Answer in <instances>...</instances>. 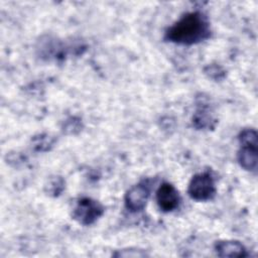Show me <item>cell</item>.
<instances>
[{
	"label": "cell",
	"mask_w": 258,
	"mask_h": 258,
	"mask_svg": "<svg viewBox=\"0 0 258 258\" xmlns=\"http://www.w3.org/2000/svg\"><path fill=\"white\" fill-rule=\"evenodd\" d=\"M208 18L199 11L188 12L172 24L165 32V39L177 44L190 45L210 37Z\"/></svg>",
	"instance_id": "cell-1"
},
{
	"label": "cell",
	"mask_w": 258,
	"mask_h": 258,
	"mask_svg": "<svg viewBox=\"0 0 258 258\" xmlns=\"http://www.w3.org/2000/svg\"><path fill=\"white\" fill-rule=\"evenodd\" d=\"M103 213L104 208L99 202L90 198H82L73 210V218L78 223L88 226L94 224Z\"/></svg>",
	"instance_id": "cell-2"
},
{
	"label": "cell",
	"mask_w": 258,
	"mask_h": 258,
	"mask_svg": "<svg viewBox=\"0 0 258 258\" xmlns=\"http://www.w3.org/2000/svg\"><path fill=\"white\" fill-rule=\"evenodd\" d=\"M187 192L191 199L200 202L213 199L216 194L214 178L208 172L195 174L188 183Z\"/></svg>",
	"instance_id": "cell-3"
},
{
	"label": "cell",
	"mask_w": 258,
	"mask_h": 258,
	"mask_svg": "<svg viewBox=\"0 0 258 258\" xmlns=\"http://www.w3.org/2000/svg\"><path fill=\"white\" fill-rule=\"evenodd\" d=\"M149 195L150 185L147 181H142L133 185L127 190L124 198L126 209L132 213L142 211L146 206Z\"/></svg>",
	"instance_id": "cell-4"
},
{
	"label": "cell",
	"mask_w": 258,
	"mask_h": 258,
	"mask_svg": "<svg viewBox=\"0 0 258 258\" xmlns=\"http://www.w3.org/2000/svg\"><path fill=\"white\" fill-rule=\"evenodd\" d=\"M179 194L171 183H162L156 191V202L159 209L163 212H171L179 205Z\"/></svg>",
	"instance_id": "cell-5"
},
{
	"label": "cell",
	"mask_w": 258,
	"mask_h": 258,
	"mask_svg": "<svg viewBox=\"0 0 258 258\" xmlns=\"http://www.w3.org/2000/svg\"><path fill=\"white\" fill-rule=\"evenodd\" d=\"M238 162L245 170L256 172L257 171V145L250 144H240V149L238 151Z\"/></svg>",
	"instance_id": "cell-6"
},
{
	"label": "cell",
	"mask_w": 258,
	"mask_h": 258,
	"mask_svg": "<svg viewBox=\"0 0 258 258\" xmlns=\"http://www.w3.org/2000/svg\"><path fill=\"white\" fill-rule=\"evenodd\" d=\"M215 251L220 257H245L246 248L239 241L224 240L215 244Z\"/></svg>",
	"instance_id": "cell-7"
},
{
	"label": "cell",
	"mask_w": 258,
	"mask_h": 258,
	"mask_svg": "<svg viewBox=\"0 0 258 258\" xmlns=\"http://www.w3.org/2000/svg\"><path fill=\"white\" fill-rule=\"evenodd\" d=\"M216 120L209 108L202 107L197 110L192 117V124L198 129H210L215 126Z\"/></svg>",
	"instance_id": "cell-8"
},
{
	"label": "cell",
	"mask_w": 258,
	"mask_h": 258,
	"mask_svg": "<svg viewBox=\"0 0 258 258\" xmlns=\"http://www.w3.org/2000/svg\"><path fill=\"white\" fill-rule=\"evenodd\" d=\"M240 144H250V145H258L257 140V132L254 129H244L241 131L239 135Z\"/></svg>",
	"instance_id": "cell-9"
},
{
	"label": "cell",
	"mask_w": 258,
	"mask_h": 258,
	"mask_svg": "<svg viewBox=\"0 0 258 258\" xmlns=\"http://www.w3.org/2000/svg\"><path fill=\"white\" fill-rule=\"evenodd\" d=\"M46 187H47L46 192H48L49 195L57 196L62 191V189L64 187V182H63L61 177L57 176V177H54V178L50 179L48 184L46 185Z\"/></svg>",
	"instance_id": "cell-10"
},
{
	"label": "cell",
	"mask_w": 258,
	"mask_h": 258,
	"mask_svg": "<svg viewBox=\"0 0 258 258\" xmlns=\"http://www.w3.org/2000/svg\"><path fill=\"white\" fill-rule=\"evenodd\" d=\"M114 256H117V257H143V256H146V254L144 252H142L141 250H122V251H119L117 253L114 254Z\"/></svg>",
	"instance_id": "cell-11"
}]
</instances>
